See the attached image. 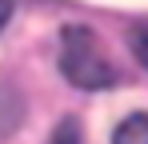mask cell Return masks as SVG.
Masks as SVG:
<instances>
[{
	"mask_svg": "<svg viewBox=\"0 0 148 144\" xmlns=\"http://www.w3.org/2000/svg\"><path fill=\"white\" fill-rule=\"evenodd\" d=\"M60 72L76 88H88V92L116 84V64L108 60L100 36L84 24H68L60 36Z\"/></svg>",
	"mask_w": 148,
	"mask_h": 144,
	"instance_id": "obj_1",
	"label": "cell"
},
{
	"mask_svg": "<svg viewBox=\"0 0 148 144\" xmlns=\"http://www.w3.org/2000/svg\"><path fill=\"white\" fill-rule=\"evenodd\" d=\"M112 144H148V112H132L128 120H120Z\"/></svg>",
	"mask_w": 148,
	"mask_h": 144,
	"instance_id": "obj_2",
	"label": "cell"
},
{
	"mask_svg": "<svg viewBox=\"0 0 148 144\" xmlns=\"http://www.w3.org/2000/svg\"><path fill=\"white\" fill-rule=\"evenodd\" d=\"M128 44H132V52H136V60L148 68V20L132 24V32H128Z\"/></svg>",
	"mask_w": 148,
	"mask_h": 144,
	"instance_id": "obj_3",
	"label": "cell"
},
{
	"mask_svg": "<svg viewBox=\"0 0 148 144\" xmlns=\"http://www.w3.org/2000/svg\"><path fill=\"white\" fill-rule=\"evenodd\" d=\"M52 144H80V128H76L72 120H64V124L56 128V136H52Z\"/></svg>",
	"mask_w": 148,
	"mask_h": 144,
	"instance_id": "obj_4",
	"label": "cell"
},
{
	"mask_svg": "<svg viewBox=\"0 0 148 144\" xmlns=\"http://www.w3.org/2000/svg\"><path fill=\"white\" fill-rule=\"evenodd\" d=\"M8 16H12V0H0V28L8 24Z\"/></svg>",
	"mask_w": 148,
	"mask_h": 144,
	"instance_id": "obj_5",
	"label": "cell"
}]
</instances>
